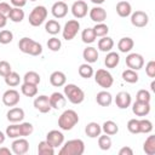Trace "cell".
Wrapping results in <instances>:
<instances>
[{"label":"cell","instance_id":"obj_5","mask_svg":"<svg viewBox=\"0 0 155 155\" xmlns=\"http://www.w3.org/2000/svg\"><path fill=\"white\" fill-rule=\"evenodd\" d=\"M47 13H48V11H47V8H46L45 6H42V5L35 6V7L31 10V12L29 13V18H28L29 24L33 25V27H39V25H41V24L46 21Z\"/></svg>","mask_w":155,"mask_h":155},{"label":"cell","instance_id":"obj_38","mask_svg":"<svg viewBox=\"0 0 155 155\" xmlns=\"http://www.w3.org/2000/svg\"><path fill=\"white\" fill-rule=\"evenodd\" d=\"M23 81L27 82V84H33V85H39L41 79H40V75L34 71V70H30V71H27L23 76Z\"/></svg>","mask_w":155,"mask_h":155},{"label":"cell","instance_id":"obj_57","mask_svg":"<svg viewBox=\"0 0 155 155\" xmlns=\"http://www.w3.org/2000/svg\"><path fill=\"white\" fill-rule=\"evenodd\" d=\"M104 1H105V0H91V2H92V4H94V5H97V6L102 5Z\"/></svg>","mask_w":155,"mask_h":155},{"label":"cell","instance_id":"obj_18","mask_svg":"<svg viewBox=\"0 0 155 155\" xmlns=\"http://www.w3.org/2000/svg\"><path fill=\"white\" fill-rule=\"evenodd\" d=\"M50 104L52 109H62L67 104V98L61 92H53L50 96Z\"/></svg>","mask_w":155,"mask_h":155},{"label":"cell","instance_id":"obj_42","mask_svg":"<svg viewBox=\"0 0 155 155\" xmlns=\"http://www.w3.org/2000/svg\"><path fill=\"white\" fill-rule=\"evenodd\" d=\"M93 31H94L96 36L102 38V36H105L109 33V27L104 22L103 23H96V25L93 27Z\"/></svg>","mask_w":155,"mask_h":155},{"label":"cell","instance_id":"obj_58","mask_svg":"<svg viewBox=\"0 0 155 155\" xmlns=\"http://www.w3.org/2000/svg\"><path fill=\"white\" fill-rule=\"evenodd\" d=\"M150 87H151V91H155V81H153V82H151Z\"/></svg>","mask_w":155,"mask_h":155},{"label":"cell","instance_id":"obj_44","mask_svg":"<svg viewBox=\"0 0 155 155\" xmlns=\"http://www.w3.org/2000/svg\"><path fill=\"white\" fill-rule=\"evenodd\" d=\"M33 131H34V126L30 122H21L19 124L21 137H28L33 133Z\"/></svg>","mask_w":155,"mask_h":155},{"label":"cell","instance_id":"obj_60","mask_svg":"<svg viewBox=\"0 0 155 155\" xmlns=\"http://www.w3.org/2000/svg\"><path fill=\"white\" fill-rule=\"evenodd\" d=\"M62 1H67V0H62Z\"/></svg>","mask_w":155,"mask_h":155},{"label":"cell","instance_id":"obj_11","mask_svg":"<svg viewBox=\"0 0 155 155\" xmlns=\"http://www.w3.org/2000/svg\"><path fill=\"white\" fill-rule=\"evenodd\" d=\"M71 13L75 18L80 19V18H84L87 12H88V6H87V2H85L84 0H78L75 1L73 5H71Z\"/></svg>","mask_w":155,"mask_h":155},{"label":"cell","instance_id":"obj_48","mask_svg":"<svg viewBox=\"0 0 155 155\" xmlns=\"http://www.w3.org/2000/svg\"><path fill=\"white\" fill-rule=\"evenodd\" d=\"M127 130L131 133H133V134L139 133V120L138 119H131V120H128V122H127Z\"/></svg>","mask_w":155,"mask_h":155},{"label":"cell","instance_id":"obj_22","mask_svg":"<svg viewBox=\"0 0 155 155\" xmlns=\"http://www.w3.org/2000/svg\"><path fill=\"white\" fill-rule=\"evenodd\" d=\"M82 58L86 61V63H96L98 61V50L93 46H88L84 48L82 51Z\"/></svg>","mask_w":155,"mask_h":155},{"label":"cell","instance_id":"obj_23","mask_svg":"<svg viewBox=\"0 0 155 155\" xmlns=\"http://www.w3.org/2000/svg\"><path fill=\"white\" fill-rule=\"evenodd\" d=\"M116 13L122 17V18H126L128 16H131L132 13V6L128 1H125V0H121L116 4Z\"/></svg>","mask_w":155,"mask_h":155},{"label":"cell","instance_id":"obj_12","mask_svg":"<svg viewBox=\"0 0 155 155\" xmlns=\"http://www.w3.org/2000/svg\"><path fill=\"white\" fill-rule=\"evenodd\" d=\"M149 22V16L144 11H134L131 13V23L132 25L137 28H143L148 24Z\"/></svg>","mask_w":155,"mask_h":155},{"label":"cell","instance_id":"obj_46","mask_svg":"<svg viewBox=\"0 0 155 155\" xmlns=\"http://www.w3.org/2000/svg\"><path fill=\"white\" fill-rule=\"evenodd\" d=\"M47 47H48V50H51V51H53V52H57V51H59L61 47H62V41H61L58 38L52 36L51 39L47 40Z\"/></svg>","mask_w":155,"mask_h":155},{"label":"cell","instance_id":"obj_19","mask_svg":"<svg viewBox=\"0 0 155 155\" xmlns=\"http://www.w3.org/2000/svg\"><path fill=\"white\" fill-rule=\"evenodd\" d=\"M6 117L10 122L12 124H17V122H22L23 119H24V110L19 107H13L11 108L7 114H6Z\"/></svg>","mask_w":155,"mask_h":155},{"label":"cell","instance_id":"obj_59","mask_svg":"<svg viewBox=\"0 0 155 155\" xmlns=\"http://www.w3.org/2000/svg\"><path fill=\"white\" fill-rule=\"evenodd\" d=\"M29 1H36V0H29Z\"/></svg>","mask_w":155,"mask_h":155},{"label":"cell","instance_id":"obj_27","mask_svg":"<svg viewBox=\"0 0 155 155\" xmlns=\"http://www.w3.org/2000/svg\"><path fill=\"white\" fill-rule=\"evenodd\" d=\"M120 63V56L119 53L114 52V51H109L105 56V59H104V64L107 68L109 69H113L115 67H117V64Z\"/></svg>","mask_w":155,"mask_h":155},{"label":"cell","instance_id":"obj_31","mask_svg":"<svg viewBox=\"0 0 155 155\" xmlns=\"http://www.w3.org/2000/svg\"><path fill=\"white\" fill-rule=\"evenodd\" d=\"M7 18H10L13 23H21L24 19V11L21 7H12Z\"/></svg>","mask_w":155,"mask_h":155},{"label":"cell","instance_id":"obj_53","mask_svg":"<svg viewBox=\"0 0 155 155\" xmlns=\"http://www.w3.org/2000/svg\"><path fill=\"white\" fill-rule=\"evenodd\" d=\"M10 2L15 6V7H23V6H25V4H27V0H10Z\"/></svg>","mask_w":155,"mask_h":155},{"label":"cell","instance_id":"obj_14","mask_svg":"<svg viewBox=\"0 0 155 155\" xmlns=\"http://www.w3.org/2000/svg\"><path fill=\"white\" fill-rule=\"evenodd\" d=\"M46 140L47 143H50L53 148H58L64 143V136L61 131L58 130H52L50 132H47L46 134Z\"/></svg>","mask_w":155,"mask_h":155},{"label":"cell","instance_id":"obj_55","mask_svg":"<svg viewBox=\"0 0 155 155\" xmlns=\"http://www.w3.org/2000/svg\"><path fill=\"white\" fill-rule=\"evenodd\" d=\"M6 23H7V17H6V16L0 15V29H1V28H4V27L6 25Z\"/></svg>","mask_w":155,"mask_h":155},{"label":"cell","instance_id":"obj_36","mask_svg":"<svg viewBox=\"0 0 155 155\" xmlns=\"http://www.w3.org/2000/svg\"><path fill=\"white\" fill-rule=\"evenodd\" d=\"M4 79H5V84H6L7 86H10V87H16V86H18L19 82H21V76H19V74L16 73V71H13V70H12L8 75H6Z\"/></svg>","mask_w":155,"mask_h":155},{"label":"cell","instance_id":"obj_43","mask_svg":"<svg viewBox=\"0 0 155 155\" xmlns=\"http://www.w3.org/2000/svg\"><path fill=\"white\" fill-rule=\"evenodd\" d=\"M153 131V122L148 119L139 120V133H150Z\"/></svg>","mask_w":155,"mask_h":155},{"label":"cell","instance_id":"obj_47","mask_svg":"<svg viewBox=\"0 0 155 155\" xmlns=\"http://www.w3.org/2000/svg\"><path fill=\"white\" fill-rule=\"evenodd\" d=\"M150 99H151V96H150V92L147 91V90H139L136 94V101H139V102H147V103H150Z\"/></svg>","mask_w":155,"mask_h":155},{"label":"cell","instance_id":"obj_37","mask_svg":"<svg viewBox=\"0 0 155 155\" xmlns=\"http://www.w3.org/2000/svg\"><path fill=\"white\" fill-rule=\"evenodd\" d=\"M143 150L147 155H154L155 154V136H149L144 144H143Z\"/></svg>","mask_w":155,"mask_h":155},{"label":"cell","instance_id":"obj_9","mask_svg":"<svg viewBox=\"0 0 155 155\" xmlns=\"http://www.w3.org/2000/svg\"><path fill=\"white\" fill-rule=\"evenodd\" d=\"M1 98H2V103L6 107H16L21 101L19 92L15 88H10V90L5 91Z\"/></svg>","mask_w":155,"mask_h":155},{"label":"cell","instance_id":"obj_49","mask_svg":"<svg viewBox=\"0 0 155 155\" xmlns=\"http://www.w3.org/2000/svg\"><path fill=\"white\" fill-rule=\"evenodd\" d=\"M12 71L11 64L7 61H0V75L2 78H5L6 75H8Z\"/></svg>","mask_w":155,"mask_h":155},{"label":"cell","instance_id":"obj_17","mask_svg":"<svg viewBox=\"0 0 155 155\" xmlns=\"http://www.w3.org/2000/svg\"><path fill=\"white\" fill-rule=\"evenodd\" d=\"M88 15L91 21L96 23H103L107 19V11L101 6H94L91 10H88Z\"/></svg>","mask_w":155,"mask_h":155},{"label":"cell","instance_id":"obj_30","mask_svg":"<svg viewBox=\"0 0 155 155\" xmlns=\"http://www.w3.org/2000/svg\"><path fill=\"white\" fill-rule=\"evenodd\" d=\"M121 76H122V80L128 82V84H136L139 80V75H138L137 70H133V69H130V68L124 70Z\"/></svg>","mask_w":155,"mask_h":155},{"label":"cell","instance_id":"obj_52","mask_svg":"<svg viewBox=\"0 0 155 155\" xmlns=\"http://www.w3.org/2000/svg\"><path fill=\"white\" fill-rule=\"evenodd\" d=\"M119 155H133V150L130 147H122L119 150Z\"/></svg>","mask_w":155,"mask_h":155},{"label":"cell","instance_id":"obj_39","mask_svg":"<svg viewBox=\"0 0 155 155\" xmlns=\"http://www.w3.org/2000/svg\"><path fill=\"white\" fill-rule=\"evenodd\" d=\"M96 34L93 31V28H86L81 33V40L85 44H92L96 41Z\"/></svg>","mask_w":155,"mask_h":155},{"label":"cell","instance_id":"obj_3","mask_svg":"<svg viewBox=\"0 0 155 155\" xmlns=\"http://www.w3.org/2000/svg\"><path fill=\"white\" fill-rule=\"evenodd\" d=\"M18 47L21 50V52L30 54V56H39L42 53V46L41 44H39L38 41L24 36L18 41Z\"/></svg>","mask_w":155,"mask_h":155},{"label":"cell","instance_id":"obj_10","mask_svg":"<svg viewBox=\"0 0 155 155\" xmlns=\"http://www.w3.org/2000/svg\"><path fill=\"white\" fill-rule=\"evenodd\" d=\"M126 65L130 68V69H133V70H139L143 68L144 65V58L142 54L139 53H130L127 57H126Z\"/></svg>","mask_w":155,"mask_h":155},{"label":"cell","instance_id":"obj_2","mask_svg":"<svg viewBox=\"0 0 155 155\" xmlns=\"http://www.w3.org/2000/svg\"><path fill=\"white\" fill-rule=\"evenodd\" d=\"M85 151V143L82 139H70L62 144L59 149V155H82Z\"/></svg>","mask_w":155,"mask_h":155},{"label":"cell","instance_id":"obj_13","mask_svg":"<svg viewBox=\"0 0 155 155\" xmlns=\"http://www.w3.org/2000/svg\"><path fill=\"white\" fill-rule=\"evenodd\" d=\"M34 108L36 110H39L40 113L42 114H46L48 113L52 108H51V104H50V97L48 96H45V94H41V96H38L35 99H34Z\"/></svg>","mask_w":155,"mask_h":155},{"label":"cell","instance_id":"obj_51","mask_svg":"<svg viewBox=\"0 0 155 155\" xmlns=\"http://www.w3.org/2000/svg\"><path fill=\"white\" fill-rule=\"evenodd\" d=\"M11 8H12V7L10 6V4H7V2H0V15L8 17Z\"/></svg>","mask_w":155,"mask_h":155},{"label":"cell","instance_id":"obj_35","mask_svg":"<svg viewBox=\"0 0 155 155\" xmlns=\"http://www.w3.org/2000/svg\"><path fill=\"white\" fill-rule=\"evenodd\" d=\"M78 73H79V75H80L81 78H84V79H90V78H92L93 74H94L93 68L91 67L90 63H82V64H80V67H79V69H78Z\"/></svg>","mask_w":155,"mask_h":155},{"label":"cell","instance_id":"obj_7","mask_svg":"<svg viewBox=\"0 0 155 155\" xmlns=\"http://www.w3.org/2000/svg\"><path fill=\"white\" fill-rule=\"evenodd\" d=\"M79 30H80V23H79L78 19H70V21H68L64 24L63 29H62L63 39L67 40V41L73 40L76 36V34L79 33Z\"/></svg>","mask_w":155,"mask_h":155},{"label":"cell","instance_id":"obj_24","mask_svg":"<svg viewBox=\"0 0 155 155\" xmlns=\"http://www.w3.org/2000/svg\"><path fill=\"white\" fill-rule=\"evenodd\" d=\"M85 133L87 137L90 138H97L101 133H102V126L94 121L92 122H88L85 127Z\"/></svg>","mask_w":155,"mask_h":155},{"label":"cell","instance_id":"obj_34","mask_svg":"<svg viewBox=\"0 0 155 155\" xmlns=\"http://www.w3.org/2000/svg\"><path fill=\"white\" fill-rule=\"evenodd\" d=\"M21 92L25 97H35L38 94V85L23 82L22 86H21Z\"/></svg>","mask_w":155,"mask_h":155},{"label":"cell","instance_id":"obj_50","mask_svg":"<svg viewBox=\"0 0 155 155\" xmlns=\"http://www.w3.org/2000/svg\"><path fill=\"white\" fill-rule=\"evenodd\" d=\"M145 73L149 78H155V61H149L145 65Z\"/></svg>","mask_w":155,"mask_h":155},{"label":"cell","instance_id":"obj_33","mask_svg":"<svg viewBox=\"0 0 155 155\" xmlns=\"http://www.w3.org/2000/svg\"><path fill=\"white\" fill-rule=\"evenodd\" d=\"M61 29H62V27H61L59 22L56 21V19H48V21L46 22V24H45V30H46L48 34H51V35L58 34V33L61 31Z\"/></svg>","mask_w":155,"mask_h":155},{"label":"cell","instance_id":"obj_45","mask_svg":"<svg viewBox=\"0 0 155 155\" xmlns=\"http://www.w3.org/2000/svg\"><path fill=\"white\" fill-rule=\"evenodd\" d=\"M13 40V33L8 29H2L0 31V44L7 45Z\"/></svg>","mask_w":155,"mask_h":155},{"label":"cell","instance_id":"obj_56","mask_svg":"<svg viewBox=\"0 0 155 155\" xmlns=\"http://www.w3.org/2000/svg\"><path fill=\"white\" fill-rule=\"evenodd\" d=\"M5 139H6V134L0 131V144H2V143L5 142Z\"/></svg>","mask_w":155,"mask_h":155},{"label":"cell","instance_id":"obj_29","mask_svg":"<svg viewBox=\"0 0 155 155\" xmlns=\"http://www.w3.org/2000/svg\"><path fill=\"white\" fill-rule=\"evenodd\" d=\"M102 131H103L105 134H108V136H114V134H116V133L119 132V126H117V124H116L115 121H113V120H107V121H104L103 125H102Z\"/></svg>","mask_w":155,"mask_h":155},{"label":"cell","instance_id":"obj_41","mask_svg":"<svg viewBox=\"0 0 155 155\" xmlns=\"http://www.w3.org/2000/svg\"><path fill=\"white\" fill-rule=\"evenodd\" d=\"M98 138V147H99V149H102V150H109L110 148H111V138H110V136H108V134H103V136H98L97 137Z\"/></svg>","mask_w":155,"mask_h":155},{"label":"cell","instance_id":"obj_26","mask_svg":"<svg viewBox=\"0 0 155 155\" xmlns=\"http://www.w3.org/2000/svg\"><path fill=\"white\" fill-rule=\"evenodd\" d=\"M133 46H134V41H133V39H131V38H128V36L121 38V39L119 40V42H117V48H119V51L122 52V53L130 52V51L133 48Z\"/></svg>","mask_w":155,"mask_h":155},{"label":"cell","instance_id":"obj_25","mask_svg":"<svg viewBox=\"0 0 155 155\" xmlns=\"http://www.w3.org/2000/svg\"><path fill=\"white\" fill-rule=\"evenodd\" d=\"M96 102L101 107H109L113 103V96L108 91H99L96 96Z\"/></svg>","mask_w":155,"mask_h":155},{"label":"cell","instance_id":"obj_20","mask_svg":"<svg viewBox=\"0 0 155 155\" xmlns=\"http://www.w3.org/2000/svg\"><path fill=\"white\" fill-rule=\"evenodd\" d=\"M132 111L137 116H147L150 113V103L136 101L132 104Z\"/></svg>","mask_w":155,"mask_h":155},{"label":"cell","instance_id":"obj_4","mask_svg":"<svg viewBox=\"0 0 155 155\" xmlns=\"http://www.w3.org/2000/svg\"><path fill=\"white\" fill-rule=\"evenodd\" d=\"M64 96L71 104H80L85 99V92L75 84L64 85Z\"/></svg>","mask_w":155,"mask_h":155},{"label":"cell","instance_id":"obj_54","mask_svg":"<svg viewBox=\"0 0 155 155\" xmlns=\"http://www.w3.org/2000/svg\"><path fill=\"white\" fill-rule=\"evenodd\" d=\"M11 153H12V150H10L6 147H1L0 148V155H11Z\"/></svg>","mask_w":155,"mask_h":155},{"label":"cell","instance_id":"obj_21","mask_svg":"<svg viewBox=\"0 0 155 155\" xmlns=\"http://www.w3.org/2000/svg\"><path fill=\"white\" fill-rule=\"evenodd\" d=\"M67 82V76L63 71H59V70H56L53 71L51 75H50V84L54 87H61V86H64Z\"/></svg>","mask_w":155,"mask_h":155},{"label":"cell","instance_id":"obj_1","mask_svg":"<svg viewBox=\"0 0 155 155\" xmlns=\"http://www.w3.org/2000/svg\"><path fill=\"white\" fill-rule=\"evenodd\" d=\"M79 122V115L73 109L64 110L58 117V127L63 131H70Z\"/></svg>","mask_w":155,"mask_h":155},{"label":"cell","instance_id":"obj_40","mask_svg":"<svg viewBox=\"0 0 155 155\" xmlns=\"http://www.w3.org/2000/svg\"><path fill=\"white\" fill-rule=\"evenodd\" d=\"M5 134H6V137L12 138V139L19 138V137H21L19 124H11L10 126H7V127H6V131H5Z\"/></svg>","mask_w":155,"mask_h":155},{"label":"cell","instance_id":"obj_15","mask_svg":"<svg viewBox=\"0 0 155 155\" xmlns=\"http://www.w3.org/2000/svg\"><path fill=\"white\" fill-rule=\"evenodd\" d=\"M68 5L65 4V1H62V0H59V1H56L53 5H52V7H51V13H52V16L54 17V18H64L65 16H67V13H68Z\"/></svg>","mask_w":155,"mask_h":155},{"label":"cell","instance_id":"obj_28","mask_svg":"<svg viewBox=\"0 0 155 155\" xmlns=\"http://www.w3.org/2000/svg\"><path fill=\"white\" fill-rule=\"evenodd\" d=\"M114 47V40L105 35V36H102L99 40H98V50L102 51V52H109L111 51Z\"/></svg>","mask_w":155,"mask_h":155},{"label":"cell","instance_id":"obj_8","mask_svg":"<svg viewBox=\"0 0 155 155\" xmlns=\"http://www.w3.org/2000/svg\"><path fill=\"white\" fill-rule=\"evenodd\" d=\"M11 150L16 155H24L29 150V142L25 139V137L16 138L11 144Z\"/></svg>","mask_w":155,"mask_h":155},{"label":"cell","instance_id":"obj_32","mask_svg":"<svg viewBox=\"0 0 155 155\" xmlns=\"http://www.w3.org/2000/svg\"><path fill=\"white\" fill-rule=\"evenodd\" d=\"M38 154L39 155H53L54 154V148L47 143V140H41L38 144Z\"/></svg>","mask_w":155,"mask_h":155},{"label":"cell","instance_id":"obj_16","mask_svg":"<svg viewBox=\"0 0 155 155\" xmlns=\"http://www.w3.org/2000/svg\"><path fill=\"white\" fill-rule=\"evenodd\" d=\"M132 103L131 94L126 91H121L115 97V104L119 109H127Z\"/></svg>","mask_w":155,"mask_h":155},{"label":"cell","instance_id":"obj_6","mask_svg":"<svg viewBox=\"0 0 155 155\" xmlns=\"http://www.w3.org/2000/svg\"><path fill=\"white\" fill-rule=\"evenodd\" d=\"M94 81L97 85H99L102 88H109L114 84V78L113 75L107 70V69H98L94 74Z\"/></svg>","mask_w":155,"mask_h":155}]
</instances>
